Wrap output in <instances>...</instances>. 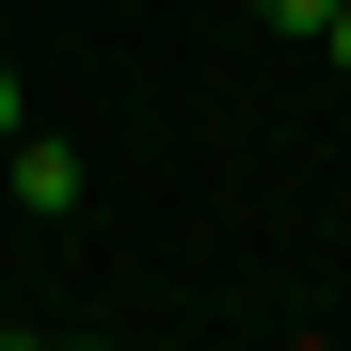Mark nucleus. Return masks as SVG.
Returning <instances> with one entry per match:
<instances>
[{
	"label": "nucleus",
	"instance_id": "obj_4",
	"mask_svg": "<svg viewBox=\"0 0 351 351\" xmlns=\"http://www.w3.org/2000/svg\"><path fill=\"white\" fill-rule=\"evenodd\" d=\"M16 128H32V96H16V64H0V144H16Z\"/></svg>",
	"mask_w": 351,
	"mask_h": 351
},
{
	"label": "nucleus",
	"instance_id": "obj_2",
	"mask_svg": "<svg viewBox=\"0 0 351 351\" xmlns=\"http://www.w3.org/2000/svg\"><path fill=\"white\" fill-rule=\"evenodd\" d=\"M319 16L335 0H256V32H287V48H319Z\"/></svg>",
	"mask_w": 351,
	"mask_h": 351
},
{
	"label": "nucleus",
	"instance_id": "obj_1",
	"mask_svg": "<svg viewBox=\"0 0 351 351\" xmlns=\"http://www.w3.org/2000/svg\"><path fill=\"white\" fill-rule=\"evenodd\" d=\"M0 192H16L32 223H64V208H80V144H48V128H16V144H0Z\"/></svg>",
	"mask_w": 351,
	"mask_h": 351
},
{
	"label": "nucleus",
	"instance_id": "obj_3",
	"mask_svg": "<svg viewBox=\"0 0 351 351\" xmlns=\"http://www.w3.org/2000/svg\"><path fill=\"white\" fill-rule=\"evenodd\" d=\"M319 64H335V80H351V0H335V16H319Z\"/></svg>",
	"mask_w": 351,
	"mask_h": 351
}]
</instances>
